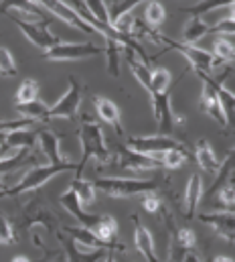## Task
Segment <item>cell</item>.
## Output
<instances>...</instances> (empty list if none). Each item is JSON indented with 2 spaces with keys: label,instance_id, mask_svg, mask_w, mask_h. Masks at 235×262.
I'll list each match as a JSON object with an SVG mask.
<instances>
[{
  "label": "cell",
  "instance_id": "1",
  "mask_svg": "<svg viewBox=\"0 0 235 262\" xmlns=\"http://www.w3.org/2000/svg\"><path fill=\"white\" fill-rule=\"evenodd\" d=\"M79 144H81V159L77 163V171L75 175L81 177L85 165L89 159H96L98 165H110L112 163V152L106 144V138H104V130L102 126L91 120V118H83L81 120V126H79Z\"/></svg>",
  "mask_w": 235,
  "mask_h": 262
},
{
  "label": "cell",
  "instance_id": "2",
  "mask_svg": "<svg viewBox=\"0 0 235 262\" xmlns=\"http://www.w3.org/2000/svg\"><path fill=\"white\" fill-rule=\"evenodd\" d=\"M67 171H77V163H71V161H65V163H49V165H39V167H33L14 187H8L6 191H2L0 195L6 197H18L22 193H29V191H35V189H41L47 181H51L53 177H57L61 173H67Z\"/></svg>",
  "mask_w": 235,
  "mask_h": 262
},
{
  "label": "cell",
  "instance_id": "3",
  "mask_svg": "<svg viewBox=\"0 0 235 262\" xmlns=\"http://www.w3.org/2000/svg\"><path fill=\"white\" fill-rule=\"evenodd\" d=\"M96 189L110 197H138L146 193H154L158 189L156 181L150 179H120V177H102L93 181Z\"/></svg>",
  "mask_w": 235,
  "mask_h": 262
},
{
  "label": "cell",
  "instance_id": "4",
  "mask_svg": "<svg viewBox=\"0 0 235 262\" xmlns=\"http://www.w3.org/2000/svg\"><path fill=\"white\" fill-rule=\"evenodd\" d=\"M128 148L142 152V155H150V157H158L171 148H184L182 142H178L176 138L169 134H152V136H132L128 138Z\"/></svg>",
  "mask_w": 235,
  "mask_h": 262
},
{
  "label": "cell",
  "instance_id": "5",
  "mask_svg": "<svg viewBox=\"0 0 235 262\" xmlns=\"http://www.w3.org/2000/svg\"><path fill=\"white\" fill-rule=\"evenodd\" d=\"M102 53L100 47L93 43H63L59 41L51 49L43 53L45 59L49 61H77V59H87V57H98Z\"/></svg>",
  "mask_w": 235,
  "mask_h": 262
},
{
  "label": "cell",
  "instance_id": "6",
  "mask_svg": "<svg viewBox=\"0 0 235 262\" xmlns=\"http://www.w3.org/2000/svg\"><path fill=\"white\" fill-rule=\"evenodd\" d=\"M112 163H116L118 169H124V171H132V173H144V171H156L160 165V161L156 157H150V155H142V152H136L128 146H118L116 159H112Z\"/></svg>",
  "mask_w": 235,
  "mask_h": 262
},
{
  "label": "cell",
  "instance_id": "7",
  "mask_svg": "<svg viewBox=\"0 0 235 262\" xmlns=\"http://www.w3.org/2000/svg\"><path fill=\"white\" fill-rule=\"evenodd\" d=\"M199 77L203 79V92H201V102H199L201 110L209 118H213L221 128H227V120H225L221 100L217 94V81H213L211 75H203V73H199Z\"/></svg>",
  "mask_w": 235,
  "mask_h": 262
},
{
  "label": "cell",
  "instance_id": "8",
  "mask_svg": "<svg viewBox=\"0 0 235 262\" xmlns=\"http://www.w3.org/2000/svg\"><path fill=\"white\" fill-rule=\"evenodd\" d=\"M10 20L25 33V37L37 45L39 49H51L53 45H57L59 39L55 35L49 33V20H20V18H14L10 16Z\"/></svg>",
  "mask_w": 235,
  "mask_h": 262
},
{
  "label": "cell",
  "instance_id": "9",
  "mask_svg": "<svg viewBox=\"0 0 235 262\" xmlns=\"http://www.w3.org/2000/svg\"><path fill=\"white\" fill-rule=\"evenodd\" d=\"M81 106V85L75 77H69L67 92L59 98L53 106H49V118H75Z\"/></svg>",
  "mask_w": 235,
  "mask_h": 262
},
{
  "label": "cell",
  "instance_id": "10",
  "mask_svg": "<svg viewBox=\"0 0 235 262\" xmlns=\"http://www.w3.org/2000/svg\"><path fill=\"white\" fill-rule=\"evenodd\" d=\"M18 224H20L22 230H31V228H35V226H43V228H47L49 232H55V228H57L55 215H53L41 201H31V203H27L25 209H22V213H20Z\"/></svg>",
  "mask_w": 235,
  "mask_h": 262
},
{
  "label": "cell",
  "instance_id": "11",
  "mask_svg": "<svg viewBox=\"0 0 235 262\" xmlns=\"http://www.w3.org/2000/svg\"><path fill=\"white\" fill-rule=\"evenodd\" d=\"M33 2H37L39 6H43V8H47L49 12H53L57 18H61L63 23H67V25H71V27H75V29H79V31H83V33H89V35H100L89 23H85L65 0H33Z\"/></svg>",
  "mask_w": 235,
  "mask_h": 262
},
{
  "label": "cell",
  "instance_id": "12",
  "mask_svg": "<svg viewBox=\"0 0 235 262\" xmlns=\"http://www.w3.org/2000/svg\"><path fill=\"white\" fill-rule=\"evenodd\" d=\"M199 220L215 230L217 236H221L227 242H235V209L227 211H207L199 213Z\"/></svg>",
  "mask_w": 235,
  "mask_h": 262
},
{
  "label": "cell",
  "instance_id": "13",
  "mask_svg": "<svg viewBox=\"0 0 235 262\" xmlns=\"http://www.w3.org/2000/svg\"><path fill=\"white\" fill-rule=\"evenodd\" d=\"M59 203L63 205V209H65L67 213H71V215L77 220V224H81V226H85V228H89V230L96 226V222H98V217H100V215H96V213H87V211L83 209L79 197L75 195V191H73L71 187H69L67 191L61 193Z\"/></svg>",
  "mask_w": 235,
  "mask_h": 262
},
{
  "label": "cell",
  "instance_id": "14",
  "mask_svg": "<svg viewBox=\"0 0 235 262\" xmlns=\"http://www.w3.org/2000/svg\"><path fill=\"white\" fill-rule=\"evenodd\" d=\"M132 222H134V244H136V250L146 258V262H160L150 230L140 222L138 215H134Z\"/></svg>",
  "mask_w": 235,
  "mask_h": 262
},
{
  "label": "cell",
  "instance_id": "15",
  "mask_svg": "<svg viewBox=\"0 0 235 262\" xmlns=\"http://www.w3.org/2000/svg\"><path fill=\"white\" fill-rule=\"evenodd\" d=\"M6 10H14L16 14L12 16L20 20H47L45 14L41 12V6L33 0H2L0 12H6Z\"/></svg>",
  "mask_w": 235,
  "mask_h": 262
},
{
  "label": "cell",
  "instance_id": "16",
  "mask_svg": "<svg viewBox=\"0 0 235 262\" xmlns=\"http://www.w3.org/2000/svg\"><path fill=\"white\" fill-rule=\"evenodd\" d=\"M65 234L77 244V246H87L89 250H110V248H116V246H122V244H114V246H110V244H106V242H102L89 228H85V226H81V224H77V226H69V228H65Z\"/></svg>",
  "mask_w": 235,
  "mask_h": 262
},
{
  "label": "cell",
  "instance_id": "17",
  "mask_svg": "<svg viewBox=\"0 0 235 262\" xmlns=\"http://www.w3.org/2000/svg\"><path fill=\"white\" fill-rule=\"evenodd\" d=\"M201 197H203V179L199 173H193L186 187H184V217L186 220H193L195 213H197V207L201 203Z\"/></svg>",
  "mask_w": 235,
  "mask_h": 262
},
{
  "label": "cell",
  "instance_id": "18",
  "mask_svg": "<svg viewBox=\"0 0 235 262\" xmlns=\"http://www.w3.org/2000/svg\"><path fill=\"white\" fill-rule=\"evenodd\" d=\"M57 238L65 246V260L67 262H102L106 258L108 250H87V252H83V250H79V246L71 238L67 240L63 234H57Z\"/></svg>",
  "mask_w": 235,
  "mask_h": 262
},
{
  "label": "cell",
  "instance_id": "19",
  "mask_svg": "<svg viewBox=\"0 0 235 262\" xmlns=\"http://www.w3.org/2000/svg\"><path fill=\"white\" fill-rule=\"evenodd\" d=\"M93 106H96V112H98V118L106 124H110L118 134H122V120H120V108L112 100L108 98H93Z\"/></svg>",
  "mask_w": 235,
  "mask_h": 262
},
{
  "label": "cell",
  "instance_id": "20",
  "mask_svg": "<svg viewBox=\"0 0 235 262\" xmlns=\"http://www.w3.org/2000/svg\"><path fill=\"white\" fill-rule=\"evenodd\" d=\"M195 159H197L199 167H201L205 173L215 175V173L219 171V165H221V163L217 161V155H215V150H213V146L209 144V140H207V138H201V140L197 142Z\"/></svg>",
  "mask_w": 235,
  "mask_h": 262
},
{
  "label": "cell",
  "instance_id": "21",
  "mask_svg": "<svg viewBox=\"0 0 235 262\" xmlns=\"http://www.w3.org/2000/svg\"><path fill=\"white\" fill-rule=\"evenodd\" d=\"M124 51H128L126 61H128V66H130V73H132L134 79L150 94V90H152V71H150L148 63H144L138 55H134V51H130V49H124Z\"/></svg>",
  "mask_w": 235,
  "mask_h": 262
},
{
  "label": "cell",
  "instance_id": "22",
  "mask_svg": "<svg viewBox=\"0 0 235 262\" xmlns=\"http://www.w3.org/2000/svg\"><path fill=\"white\" fill-rule=\"evenodd\" d=\"M221 185H231L235 189V148L227 155V159L219 165V171L215 173V183H213V187L209 189L207 195L213 197Z\"/></svg>",
  "mask_w": 235,
  "mask_h": 262
},
{
  "label": "cell",
  "instance_id": "23",
  "mask_svg": "<svg viewBox=\"0 0 235 262\" xmlns=\"http://www.w3.org/2000/svg\"><path fill=\"white\" fill-rule=\"evenodd\" d=\"M16 112L20 114V118H29L35 124L37 122H49V106L45 102H41L39 98L33 102H25V104H16Z\"/></svg>",
  "mask_w": 235,
  "mask_h": 262
},
{
  "label": "cell",
  "instance_id": "24",
  "mask_svg": "<svg viewBox=\"0 0 235 262\" xmlns=\"http://www.w3.org/2000/svg\"><path fill=\"white\" fill-rule=\"evenodd\" d=\"M39 148L43 150V155L49 159V163H65L67 159L61 155L59 148V136L51 130L39 132Z\"/></svg>",
  "mask_w": 235,
  "mask_h": 262
},
{
  "label": "cell",
  "instance_id": "25",
  "mask_svg": "<svg viewBox=\"0 0 235 262\" xmlns=\"http://www.w3.org/2000/svg\"><path fill=\"white\" fill-rule=\"evenodd\" d=\"M91 232H93L102 242H106V244H110V246L118 244L116 242L118 222L114 220V215H110V213L100 215V217H98V222H96V226L91 228Z\"/></svg>",
  "mask_w": 235,
  "mask_h": 262
},
{
  "label": "cell",
  "instance_id": "26",
  "mask_svg": "<svg viewBox=\"0 0 235 262\" xmlns=\"http://www.w3.org/2000/svg\"><path fill=\"white\" fill-rule=\"evenodd\" d=\"M211 27H213V25L205 23V18L193 16V18L184 25V29H182V43H189V45L199 43V41L211 31Z\"/></svg>",
  "mask_w": 235,
  "mask_h": 262
},
{
  "label": "cell",
  "instance_id": "27",
  "mask_svg": "<svg viewBox=\"0 0 235 262\" xmlns=\"http://www.w3.org/2000/svg\"><path fill=\"white\" fill-rule=\"evenodd\" d=\"M39 144V132H33L31 128H20V130L8 132L6 136V146L8 148H35Z\"/></svg>",
  "mask_w": 235,
  "mask_h": 262
},
{
  "label": "cell",
  "instance_id": "28",
  "mask_svg": "<svg viewBox=\"0 0 235 262\" xmlns=\"http://www.w3.org/2000/svg\"><path fill=\"white\" fill-rule=\"evenodd\" d=\"M217 94H219V100H221V108H223L227 126L235 130V94L229 88H225V75L217 81Z\"/></svg>",
  "mask_w": 235,
  "mask_h": 262
},
{
  "label": "cell",
  "instance_id": "29",
  "mask_svg": "<svg viewBox=\"0 0 235 262\" xmlns=\"http://www.w3.org/2000/svg\"><path fill=\"white\" fill-rule=\"evenodd\" d=\"M31 155H33V148H20L10 157H2L0 159V175H8V173L20 169L22 165H27Z\"/></svg>",
  "mask_w": 235,
  "mask_h": 262
},
{
  "label": "cell",
  "instance_id": "30",
  "mask_svg": "<svg viewBox=\"0 0 235 262\" xmlns=\"http://www.w3.org/2000/svg\"><path fill=\"white\" fill-rule=\"evenodd\" d=\"M235 0H199L197 4L193 6H182L180 12L182 14H193V16H203L207 12H213L217 8H223V6H231Z\"/></svg>",
  "mask_w": 235,
  "mask_h": 262
},
{
  "label": "cell",
  "instance_id": "31",
  "mask_svg": "<svg viewBox=\"0 0 235 262\" xmlns=\"http://www.w3.org/2000/svg\"><path fill=\"white\" fill-rule=\"evenodd\" d=\"M69 187L75 191V195L79 197L81 205H91V203L96 201V191H98V189H96L93 181H87V179H83V177H75Z\"/></svg>",
  "mask_w": 235,
  "mask_h": 262
},
{
  "label": "cell",
  "instance_id": "32",
  "mask_svg": "<svg viewBox=\"0 0 235 262\" xmlns=\"http://www.w3.org/2000/svg\"><path fill=\"white\" fill-rule=\"evenodd\" d=\"M189 157H191V155H189L186 148H171V150L158 155L156 159H158L160 165L167 167V169H178V167H182V165L189 161Z\"/></svg>",
  "mask_w": 235,
  "mask_h": 262
},
{
  "label": "cell",
  "instance_id": "33",
  "mask_svg": "<svg viewBox=\"0 0 235 262\" xmlns=\"http://www.w3.org/2000/svg\"><path fill=\"white\" fill-rule=\"evenodd\" d=\"M124 47L116 39H106V55H108V73L112 77H120V51Z\"/></svg>",
  "mask_w": 235,
  "mask_h": 262
},
{
  "label": "cell",
  "instance_id": "34",
  "mask_svg": "<svg viewBox=\"0 0 235 262\" xmlns=\"http://www.w3.org/2000/svg\"><path fill=\"white\" fill-rule=\"evenodd\" d=\"M167 18V10L160 2H148L146 10H144V20L150 29H158Z\"/></svg>",
  "mask_w": 235,
  "mask_h": 262
},
{
  "label": "cell",
  "instance_id": "35",
  "mask_svg": "<svg viewBox=\"0 0 235 262\" xmlns=\"http://www.w3.org/2000/svg\"><path fill=\"white\" fill-rule=\"evenodd\" d=\"M65 2H67V4H69V6H71V8H73V10H75V12H77V14H79V16H81L85 23H89V25H91V27H93V29H96V31H98V33H100L104 39L108 37V31H106V29H104V27H102V25H100V23H98L93 16H91V14H89V10L85 8L83 0H65Z\"/></svg>",
  "mask_w": 235,
  "mask_h": 262
},
{
  "label": "cell",
  "instance_id": "36",
  "mask_svg": "<svg viewBox=\"0 0 235 262\" xmlns=\"http://www.w3.org/2000/svg\"><path fill=\"white\" fill-rule=\"evenodd\" d=\"M37 96H39V85H37V81L35 79H25L20 85H18V90H16V104H25V102H33V100H37Z\"/></svg>",
  "mask_w": 235,
  "mask_h": 262
},
{
  "label": "cell",
  "instance_id": "37",
  "mask_svg": "<svg viewBox=\"0 0 235 262\" xmlns=\"http://www.w3.org/2000/svg\"><path fill=\"white\" fill-rule=\"evenodd\" d=\"M140 2H160V0H116L114 6H112V10H110V18L116 20L120 16L132 12Z\"/></svg>",
  "mask_w": 235,
  "mask_h": 262
},
{
  "label": "cell",
  "instance_id": "38",
  "mask_svg": "<svg viewBox=\"0 0 235 262\" xmlns=\"http://www.w3.org/2000/svg\"><path fill=\"white\" fill-rule=\"evenodd\" d=\"M18 73L16 61L12 57V53L6 47H0V75L2 77H14Z\"/></svg>",
  "mask_w": 235,
  "mask_h": 262
},
{
  "label": "cell",
  "instance_id": "39",
  "mask_svg": "<svg viewBox=\"0 0 235 262\" xmlns=\"http://www.w3.org/2000/svg\"><path fill=\"white\" fill-rule=\"evenodd\" d=\"M213 49H215V55H217L221 61H225V63L235 61V45H231V41H227V39H217L215 45H213Z\"/></svg>",
  "mask_w": 235,
  "mask_h": 262
},
{
  "label": "cell",
  "instance_id": "40",
  "mask_svg": "<svg viewBox=\"0 0 235 262\" xmlns=\"http://www.w3.org/2000/svg\"><path fill=\"white\" fill-rule=\"evenodd\" d=\"M16 242V236H14V228L10 226V222L0 213V244L4 246H10Z\"/></svg>",
  "mask_w": 235,
  "mask_h": 262
},
{
  "label": "cell",
  "instance_id": "41",
  "mask_svg": "<svg viewBox=\"0 0 235 262\" xmlns=\"http://www.w3.org/2000/svg\"><path fill=\"white\" fill-rule=\"evenodd\" d=\"M175 240L182 246V248H193L195 244H197V236H195V232L191 230V228H178L176 230V236Z\"/></svg>",
  "mask_w": 235,
  "mask_h": 262
},
{
  "label": "cell",
  "instance_id": "42",
  "mask_svg": "<svg viewBox=\"0 0 235 262\" xmlns=\"http://www.w3.org/2000/svg\"><path fill=\"white\" fill-rule=\"evenodd\" d=\"M213 33H221V35H235V20H231L229 16L227 18H221L217 25L211 27Z\"/></svg>",
  "mask_w": 235,
  "mask_h": 262
},
{
  "label": "cell",
  "instance_id": "43",
  "mask_svg": "<svg viewBox=\"0 0 235 262\" xmlns=\"http://www.w3.org/2000/svg\"><path fill=\"white\" fill-rule=\"evenodd\" d=\"M142 207L148 211V213H156L160 209V199L156 193H146L142 195Z\"/></svg>",
  "mask_w": 235,
  "mask_h": 262
},
{
  "label": "cell",
  "instance_id": "44",
  "mask_svg": "<svg viewBox=\"0 0 235 262\" xmlns=\"http://www.w3.org/2000/svg\"><path fill=\"white\" fill-rule=\"evenodd\" d=\"M180 262H203V258H201V254H197L193 248H189V250H184L182 260Z\"/></svg>",
  "mask_w": 235,
  "mask_h": 262
},
{
  "label": "cell",
  "instance_id": "45",
  "mask_svg": "<svg viewBox=\"0 0 235 262\" xmlns=\"http://www.w3.org/2000/svg\"><path fill=\"white\" fill-rule=\"evenodd\" d=\"M116 250H122V246H116V248H110V250L106 252V258H104V262H118V260H116Z\"/></svg>",
  "mask_w": 235,
  "mask_h": 262
},
{
  "label": "cell",
  "instance_id": "46",
  "mask_svg": "<svg viewBox=\"0 0 235 262\" xmlns=\"http://www.w3.org/2000/svg\"><path fill=\"white\" fill-rule=\"evenodd\" d=\"M213 262H233V258H229V256H215Z\"/></svg>",
  "mask_w": 235,
  "mask_h": 262
},
{
  "label": "cell",
  "instance_id": "47",
  "mask_svg": "<svg viewBox=\"0 0 235 262\" xmlns=\"http://www.w3.org/2000/svg\"><path fill=\"white\" fill-rule=\"evenodd\" d=\"M12 262H31V260H29L27 256H14V258H12Z\"/></svg>",
  "mask_w": 235,
  "mask_h": 262
},
{
  "label": "cell",
  "instance_id": "48",
  "mask_svg": "<svg viewBox=\"0 0 235 262\" xmlns=\"http://www.w3.org/2000/svg\"><path fill=\"white\" fill-rule=\"evenodd\" d=\"M229 12H231V14H229V18H231V20H235V2L229 6Z\"/></svg>",
  "mask_w": 235,
  "mask_h": 262
},
{
  "label": "cell",
  "instance_id": "49",
  "mask_svg": "<svg viewBox=\"0 0 235 262\" xmlns=\"http://www.w3.org/2000/svg\"><path fill=\"white\" fill-rule=\"evenodd\" d=\"M6 189H8V187L4 185V181H0V193H2V191H6Z\"/></svg>",
  "mask_w": 235,
  "mask_h": 262
},
{
  "label": "cell",
  "instance_id": "50",
  "mask_svg": "<svg viewBox=\"0 0 235 262\" xmlns=\"http://www.w3.org/2000/svg\"><path fill=\"white\" fill-rule=\"evenodd\" d=\"M53 262H67V260H65V258H55Z\"/></svg>",
  "mask_w": 235,
  "mask_h": 262
}]
</instances>
